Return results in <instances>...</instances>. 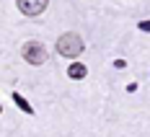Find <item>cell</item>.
<instances>
[{
  "mask_svg": "<svg viewBox=\"0 0 150 137\" xmlns=\"http://www.w3.org/2000/svg\"><path fill=\"white\" fill-rule=\"evenodd\" d=\"M83 47H86L83 44V36L75 34V31H67V34H62L57 39V52L62 57H78L83 52Z\"/></svg>",
  "mask_w": 150,
  "mask_h": 137,
  "instance_id": "obj_1",
  "label": "cell"
},
{
  "mask_svg": "<svg viewBox=\"0 0 150 137\" xmlns=\"http://www.w3.org/2000/svg\"><path fill=\"white\" fill-rule=\"evenodd\" d=\"M21 57L29 62V65H44L49 60V54H47V49L42 42H26V44L21 47Z\"/></svg>",
  "mask_w": 150,
  "mask_h": 137,
  "instance_id": "obj_2",
  "label": "cell"
},
{
  "mask_svg": "<svg viewBox=\"0 0 150 137\" xmlns=\"http://www.w3.org/2000/svg\"><path fill=\"white\" fill-rule=\"evenodd\" d=\"M16 5H18V11L23 16H42L47 11V5H49V0H16Z\"/></svg>",
  "mask_w": 150,
  "mask_h": 137,
  "instance_id": "obj_3",
  "label": "cell"
},
{
  "mask_svg": "<svg viewBox=\"0 0 150 137\" xmlns=\"http://www.w3.org/2000/svg\"><path fill=\"white\" fill-rule=\"evenodd\" d=\"M86 75H88V67H86L83 62H73V65L67 67V78H70V80H83Z\"/></svg>",
  "mask_w": 150,
  "mask_h": 137,
  "instance_id": "obj_4",
  "label": "cell"
},
{
  "mask_svg": "<svg viewBox=\"0 0 150 137\" xmlns=\"http://www.w3.org/2000/svg\"><path fill=\"white\" fill-rule=\"evenodd\" d=\"M13 104L21 109V111H26V114H34V106H31V104L23 98V96H21V93H13Z\"/></svg>",
  "mask_w": 150,
  "mask_h": 137,
  "instance_id": "obj_5",
  "label": "cell"
},
{
  "mask_svg": "<svg viewBox=\"0 0 150 137\" xmlns=\"http://www.w3.org/2000/svg\"><path fill=\"white\" fill-rule=\"evenodd\" d=\"M137 29H140V31H148V34H150V21H140V23H137Z\"/></svg>",
  "mask_w": 150,
  "mask_h": 137,
  "instance_id": "obj_6",
  "label": "cell"
},
{
  "mask_svg": "<svg viewBox=\"0 0 150 137\" xmlns=\"http://www.w3.org/2000/svg\"><path fill=\"white\" fill-rule=\"evenodd\" d=\"M114 67H119V70H122V67H127V62H124V60H114Z\"/></svg>",
  "mask_w": 150,
  "mask_h": 137,
  "instance_id": "obj_7",
  "label": "cell"
}]
</instances>
